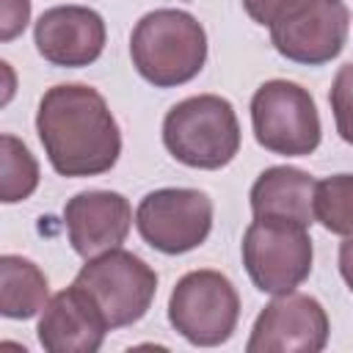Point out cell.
I'll return each mask as SVG.
<instances>
[{
    "instance_id": "1",
    "label": "cell",
    "mask_w": 353,
    "mask_h": 353,
    "mask_svg": "<svg viewBox=\"0 0 353 353\" xmlns=\"http://www.w3.org/2000/svg\"><path fill=\"white\" fill-rule=\"evenodd\" d=\"M36 132L61 176H99L121 154V130L105 97L85 83L47 88L39 99Z\"/></svg>"
},
{
    "instance_id": "2",
    "label": "cell",
    "mask_w": 353,
    "mask_h": 353,
    "mask_svg": "<svg viewBox=\"0 0 353 353\" xmlns=\"http://www.w3.org/2000/svg\"><path fill=\"white\" fill-rule=\"evenodd\" d=\"M130 58L135 72L154 88H176L204 69L207 33L182 8H154L135 22Z\"/></svg>"
},
{
    "instance_id": "3",
    "label": "cell",
    "mask_w": 353,
    "mask_h": 353,
    "mask_svg": "<svg viewBox=\"0 0 353 353\" xmlns=\"http://www.w3.org/2000/svg\"><path fill=\"white\" fill-rule=\"evenodd\" d=\"M163 143L174 160L201 171H218L240 152V121L229 99L196 94L176 102L163 119Z\"/></svg>"
},
{
    "instance_id": "4",
    "label": "cell",
    "mask_w": 353,
    "mask_h": 353,
    "mask_svg": "<svg viewBox=\"0 0 353 353\" xmlns=\"http://www.w3.org/2000/svg\"><path fill=\"white\" fill-rule=\"evenodd\" d=\"M309 226L292 218L259 215L243 234V265L259 292L284 295L301 287L312 273Z\"/></svg>"
},
{
    "instance_id": "5",
    "label": "cell",
    "mask_w": 353,
    "mask_h": 353,
    "mask_svg": "<svg viewBox=\"0 0 353 353\" xmlns=\"http://www.w3.org/2000/svg\"><path fill=\"white\" fill-rule=\"evenodd\" d=\"M72 284L88 292L108 328L116 331L138 323L149 312L157 292V273L141 256L119 245L85 259Z\"/></svg>"
},
{
    "instance_id": "6",
    "label": "cell",
    "mask_w": 353,
    "mask_h": 353,
    "mask_svg": "<svg viewBox=\"0 0 353 353\" xmlns=\"http://www.w3.org/2000/svg\"><path fill=\"white\" fill-rule=\"evenodd\" d=\"M251 127L262 149L284 157H309L323 135L312 94L290 80H268L254 91Z\"/></svg>"
},
{
    "instance_id": "7",
    "label": "cell",
    "mask_w": 353,
    "mask_h": 353,
    "mask_svg": "<svg viewBox=\"0 0 353 353\" xmlns=\"http://www.w3.org/2000/svg\"><path fill=\"white\" fill-rule=\"evenodd\" d=\"M240 320V295L221 270L185 273L168 298V323L199 347L223 345Z\"/></svg>"
},
{
    "instance_id": "8",
    "label": "cell",
    "mask_w": 353,
    "mask_h": 353,
    "mask_svg": "<svg viewBox=\"0 0 353 353\" xmlns=\"http://www.w3.org/2000/svg\"><path fill=\"white\" fill-rule=\"evenodd\" d=\"M135 226L154 251L168 256L188 254L212 232V201L196 188H160L141 199Z\"/></svg>"
},
{
    "instance_id": "9",
    "label": "cell",
    "mask_w": 353,
    "mask_h": 353,
    "mask_svg": "<svg viewBox=\"0 0 353 353\" xmlns=\"http://www.w3.org/2000/svg\"><path fill=\"white\" fill-rule=\"evenodd\" d=\"M347 30L345 0H298L270 25V44L292 63L323 66L342 52Z\"/></svg>"
},
{
    "instance_id": "10",
    "label": "cell",
    "mask_w": 353,
    "mask_h": 353,
    "mask_svg": "<svg viewBox=\"0 0 353 353\" xmlns=\"http://www.w3.org/2000/svg\"><path fill=\"white\" fill-rule=\"evenodd\" d=\"M328 314L323 303L303 292L276 295L254 320L245 342L248 353H320L328 345Z\"/></svg>"
},
{
    "instance_id": "11",
    "label": "cell",
    "mask_w": 353,
    "mask_h": 353,
    "mask_svg": "<svg viewBox=\"0 0 353 353\" xmlns=\"http://www.w3.org/2000/svg\"><path fill=\"white\" fill-rule=\"evenodd\" d=\"M105 19L88 6H55L47 8L33 28L39 55L63 69L91 66L105 50Z\"/></svg>"
},
{
    "instance_id": "12",
    "label": "cell",
    "mask_w": 353,
    "mask_h": 353,
    "mask_svg": "<svg viewBox=\"0 0 353 353\" xmlns=\"http://www.w3.org/2000/svg\"><path fill=\"white\" fill-rule=\"evenodd\" d=\"M63 223L74 254L91 259L119 248L132 226V207L116 190H83L63 207Z\"/></svg>"
},
{
    "instance_id": "13",
    "label": "cell",
    "mask_w": 353,
    "mask_h": 353,
    "mask_svg": "<svg viewBox=\"0 0 353 353\" xmlns=\"http://www.w3.org/2000/svg\"><path fill=\"white\" fill-rule=\"evenodd\" d=\"M108 331L97 303L74 284L47 301L36 325L39 345L50 353H97Z\"/></svg>"
},
{
    "instance_id": "14",
    "label": "cell",
    "mask_w": 353,
    "mask_h": 353,
    "mask_svg": "<svg viewBox=\"0 0 353 353\" xmlns=\"http://www.w3.org/2000/svg\"><path fill=\"white\" fill-rule=\"evenodd\" d=\"M314 176L292 168V165H273L265 168L256 182L251 185L248 201L254 218L259 215H279L292 218L306 226L314 223Z\"/></svg>"
},
{
    "instance_id": "15",
    "label": "cell",
    "mask_w": 353,
    "mask_h": 353,
    "mask_svg": "<svg viewBox=\"0 0 353 353\" xmlns=\"http://www.w3.org/2000/svg\"><path fill=\"white\" fill-rule=\"evenodd\" d=\"M50 301V284L41 268L19 254L0 256V312L11 320L39 314Z\"/></svg>"
},
{
    "instance_id": "16",
    "label": "cell",
    "mask_w": 353,
    "mask_h": 353,
    "mask_svg": "<svg viewBox=\"0 0 353 353\" xmlns=\"http://www.w3.org/2000/svg\"><path fill=\"white\" fill-rule=\"evenodd\" d=\"M3 146V171H0V201L3 204H17L33 196V190L39 188V163L30 154V149L14 138V135H3L0 138Z\"/></svg>"
},
{
    "instance_id": "17",
    "label": "cell",
    "mask_w": 353,
    "mask_h": 353,
    "mask_svg": "<svg viewBox=\"0 0 353 353\" xmlns=\"http://www.w3.org/2000/svg\"><path fill=\"white\" fill-rule=\"evenodd\" d=\"M314 221L331 234L353 237V174H334L314 185Z\"/></svg>"
},
{
    "instance_id": "18",
    "label": "cell",
    "mask_w": 353,
    "mask_h": 353,
    "mask_svg": "<svg viewBox=\"0 0 353 353\" xmlns=\"http://www.w3.org/2000/svg\"><path fill=\"white\" fill-rule=\"evenodd\" d=\"M328 102H331V110H334L339 138L353 146V61L339 66V72L334 74Z\"/></svg>"
},
{
    "instance_id": "19",
    "label": "cell",
    "mask_w": 353,
    "mask_h": 353,
    "mask_svg": "<svg viewBox=\"0 0 353 353\" xmlns=\"http://www.w3.org/2000/svg\"><path fill=\"white\" fill-rule=\"evenodd\" d=\"M30 22V0H3L0 3V39H17Z\"/></svg>"
},
{
    "instance_id": "20",
    "label": "cell",
    "mask_w": 353,
    "mask_h": 353,
    "mask_svg": "<svg viewBox=\"0 0 353 353\" xmlns=\"http://www.w3.org/2000/svg\"><path fill=\"white\" fill-rule=\"evenodd\" d=\"M298 0H243L245 14L256 22V25H273L290 6H295Z\"/></svg>"
},
{
    "instance_id": "21",
    "label": "cell",
    "mask_w": 353,
    "mask_h": 353,
    "mask_svg": "<svg viewBox=\"0 0 353 353\" xmlns=\"http://www.w3.org/2000/svg\"><path fill=\"white\" fill-rule=\"evenodd\" d=\"M339 273L353 292V237H345V243L339 245Z\"/></svg>"
}]
</instances>
